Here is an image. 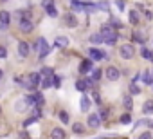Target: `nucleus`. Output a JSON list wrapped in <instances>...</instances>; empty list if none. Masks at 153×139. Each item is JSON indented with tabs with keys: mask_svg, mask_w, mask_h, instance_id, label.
<instances>
[{
	"mask_svg": "<svg viewBox=\"0 0 153 139\" xmlns=\"http://www.w3.org/2000/svg\"><path fill=\"white\" fill-rule=\"evenodd\" d=\"M20 83H22V87L27 89V90H36V87L42 85V74H40V72H31V74L24 76Z\"/></svg>",
	"mask_w": 153,
	"mask_h": 139,
	"instance_id": "1",
	"label": "nucleus"
},
{
	"mask_svg": "<svg viewBox=\"0 0 153 139\" xmlns=\"http://www.w3.org/2000/svg\"><path fill=\"white\" fill-rule=\"evenodd\" d=\"M101 34L105 38V43H108V45H114L117 42V38H119V34H117V31H115V27L112 24H105L101 27Z\"/></svg>",
	"mask_w": 153,
	"mask_h": 139,
	"instance_id": "2",
	"label": "nucleus"
},
{
	"mask_svg": "<svg viewBox=\"0 0 153 139\" xmlns=\"http://www.w3.org/2000/svg\"><path fill=\"white\" fill-rule=\"evenodd\" d=\"M33 49L38 52V56L43 60L49 52H51V47H49V43H47V40L45 38H38L36 42H34V45H33Z\"/></svg>",
	"mask_w": 153,
	"mask_h": 139,
	"instance_id": "3",
	"label": "nucleus"
},
{
	"mask_svg": "<svg viewBox=\"0 0 153 139\" xmlns=\"http://www.w3.org/2000/svg\"><path fill=\"white\" fill-rule=\"evenodd\" d=\"M119 54H121V58H124V60H131V58L135 56V47H133L131 43H123L121 49H119Z\"/></svg>",
	"mask_w": 153,
	"mask_h": 139,
	"instance_id": "4",
	"label": "nucleus"
},
{
	"mask_svg": "<svg viewBox=\"0 0 153 139\" xmlns=\"http://www.w3.org/2000/svg\"><path fill=\"white\" fill-rule=\"evenodd\" d=\"M27 98V101L31 103V105H36V107H42L43 105V94L42 92H33V94H29V96H25Z\"/></svg>",
	"mask_w": 153,
	"mask_h": 139,
	"instance_id": "5",
	"label": "nucleus"
},
{
	"mask_svg": "<svg viewBox=\"0 0 153 139\" xmlns=\"http://www.w3.org/2000/svg\"><path fill=\"white\" fill-rule=\"evenodd\" d=\"M105 76L108 78V81H117L119 76H121V72H119V69H117V67H106Z\"/></svg>",
	"mask_w": 153,
	"mask_h": 139,
	"instance_id": "6",
	"label": "nucleus"
},
{
	"mask_svg": "<svg viewBox=\"0 0 153 139\" xmlns=\"http://www.w3.org/2000/svg\"><path fill=\"white\" fill-rule=\"evenodd\" d=\"M18 27H20V31H22V33H31V31L34 29V24H33L29 18H20Z\"/></svg>",
	"mask_w": 153,
	"mask_h": 139,
	"instance_id": "7",
	"label": "nucleus"
},
{
	"mask_svg": "<svg viewBox=\"0 0 153 139\" xmlns=\"http://www.w3.org/2000/svg\"><path fill=\"white\" fill-rule=\"evenodd\" d=\"M88 56H90V60H94V61H99V60H105V58H106V54H105L103 51L96 49V47H90V49H88Z\"/></svg>",
	"mask_w": 153,
	"mask_h": 139,
	"instance_id": "8",
	"label": "nucleus"
},
{
	"mask_svg": "<svg viewBox=\"0 0 153 139\" xmlns=\"http://www.w3.org/2000/svg\"><path fill=\"white\" fill-rule=\"evenodd\" d=\"M63 24L67 27H76L78 25V18H76V15H72V13H65L63 15Z\"/></svg>",
	"mask_w": 153,
	"mask_h": 139,
	"instance_id": "9",
	"label": "nucleus"
},
{
	"mask_svg": "<svg viewBox=\"0 0 153 139\" xmlns=\"http://www.w3.org/2000/svg\"><path fill=\"white\" fill-rule=\"evenodd\" d=\"M92 67H94V60H83L81 63H79V72L81 74H87V72H90L92 71Z\"/></svg>",
	"mask_w": 153,
	"mask_h": 139,
	"instance_id": "10",
	"label": "nucleus"
},
{
	"mask_svg": "<svg viewBox=\"0 0 153 139\" xmlns=\"http://www.w3.org/2000/svg\"><path fill=\"white\" fill-rule=\"evenodd\" d=\"M51 139H67V132L63 128L56 126V128L51 130Z\"/></svg>",
	"mask_w": 153,
	"mask_h": 139,
	"instance_id": "11",
	"label": "nucleus"
},
{
	"mask_svg": "<svg viewBox=\"0 0 153 139\" xmlns=\"http://www.w3.org/2000/svg\"><path fill=\"white\" fill-rule=\"evenodd\" d=\"M11 22V15L7 11H0V29H6Z\"/></svg>",
	"mask_w": 153,
	"mask_h": 139,
	"instance_id": "12",
	"label": "nucleus"
},
{
	"mask_svg": "<svg viewBox=\"0 0 153 139\" xmlns=\"http://www.w3.org/2000/svg\"><path fill=\"white\" fill-rule=\"evenodd\" d=\"M87 123H88V126H90V128H97V126L101 125V117H99L97 114H90Z\"/></svg>",
	"mask_w": 153,
	"mask_h": 139,
	"instance_id": "13",
	"label": "nucleus"
},
{
	"mask_svg": "<svg viewBox=\"0 0 153 139\" xmlns=\"http://www.w3.org/2000/svg\"><path fill=\"white\" fill-rule=\"evenodd\" d=\"M92 81L94 80H79V81H76V89H78V90H87L88 87H92Z\"/></svg>",
	"mask_w": 153,
	"mask_h": 139,
	"instance_id": "14",
	"label": "nucleus"
},
{
	"mask_svg": "<svg viewBox=\"0 0 153 139\" xmlns=\"http://www.w3.org/2000/svg\"><path fill=\"white\" fill-rule=\"evenodd\" d=\"M18 54H20L22 58H27V56H29V43H27V42H20V43H18Z\"/></svg>",
	"mask_w": 153,
	"mask_h": 139,
	"instance_id": "15",
	"label": "nucleus"
},
{
	"mask_svg": "<svg viewBox=\"0 0 153 139\" xmlns=\"http://www.w3.org/2000/svg\"><path fill=\"white\" fill-rule=\"evenodd\" d=\"M29 105H31V103L27 101V98H25V99H20V101L15 103V110H16V112H25Z\"/></svg>",
	"mask_w": 153,
	"mask_h": 139,
	"instance_id": "16",
	"label": "nucleus"
},
{
	"mask_svg": "<svg viewBox=\"0 0 153 139\" xmlns=\"http://www.w3.org/2000/svg\"><path fill=\"white\" fill-rule=\"evenodd\" d=\"M133 42H137V43H144L146 42V33L144 31H133Z\"/></svg>",
	"mask_w": 153,
	"mask_h": 139,
	"instance_id": "17",
	"label": "nucleus"
},
{
	"mask_svg": "<svg viewBox=\"0 0 153 139\" xmlns=\"http://www.w3.org/2000/svg\"><path fill=\"white\" fill-rule=\"evenodd\" d=\"M52 85H54V74H52V76H43L42 87H43V89H49V87H52Z\"/></svg>",
	"mask_w": 153,
	"mask_h": 139,
	"instance_id": "18",
	"label": "nucleus"
},
{
	"mask_svg": "<svg viewBox=\"0 0 153 139\" xmlns=\"http://www.w3.org/2000/svg\"><path fill=\"white\" fill-rule=\"evenodd\" d=\"M142 112H144V114H153V99L144 101V105H142Z\"/></svg>",
	"mask_w": 153,
	"mask_h": 139,
	"instance_id": "19",
	"label": "nucleus"
},
{
	"mask_svg": "<svg viewBox=\"0 0 153 139\" xmlns=\"http://www.w3.org/2000/svg\"><path fill=\"white\" fill-rule=\"evenodd\" d=\"M123 103H124V110H126V112H130V110L133 108V101H131V96H124V98H123Z\"/></svg>",
	"mask_w": 153,
	"mask_h": 139,
	"instance_id": "20",
	"label": "nucleus"
},
{
	"mask_svg": "<svg viewBox=\"0 0 153 139\" xmlns=\"http://www.w3.org/2000/svg\"><path fill=\"white\" fill-rule=\"evenodd\" d=\"M45 13L51 16V18H56L58 16V11H56V7H54V4H49L47 7H45Z\"/></svg>",
	"mask_w": 153,
	"mask_h": 139,
	"instance_id": "21",
	"label": "nucleus"
},
{
	"mask_svg": "<svg viewBox=\"0 0 153 139\" xmlns=\"http://www.w3.org/2000/svg\"><path fill=\"white\" fill-rule=\"evenodd\" d=\"M101 42H105L103 34H97V33H94V34L90 36V43H101Z\"/></svg>",
	"mask_w": 153,
	"mask_h": 139,
	"instance_id": "22",
	"label": "nucleus"
},
{
	"mask_svg": "<svg viewBox=\"0 0 153 139\" xmlns=\"http://www.w3.org/2000/svg\"><path fill=\"white\" fill-rule=\"evenodd\" d=\"M88 108H90V101H88L87 96H83V98H81V112H87Z\"/></svg>",
	"mask_w": 153,
	"mask_h": 139,
	"instance_id": "23",
	"label": "nucleus"
},
{
	"mask_svg": "<svg viewBox=\"0 0 153 139\" xmlns=\"http://www.w3.org/2000/svg\"><path fill=\"white\" fill-rule=\"evenodd\" d=\"M56 45H58V47H67V45H68V40H67L65 36H58V38H56Z\"/></svg>",
	"mask_w": 153,
	"mask_h": 139,
	"instance_id": "24",
	"label": "nucleus"
},
{
	"mask_svg": "<svg viewBox=\"0 0 153 139\" xmlns=\"http://www.w3.org/2000/svg\"><path fill=\"white\" fill-rule=\"evenodd\" d=\"M130 24H133V25L139 24V15H137V11H130Z\"/></svg>",
	"mask_w": 153,
	"mask_h": 139,
	"instance_id": "25",
	"label": "nucleus"
},
{
	"mask_svg": "<svg viewBox=\"0 0 153 139\" xmlns=\"http://www.w3.org/2000/svg\"><path fill=\"white\" fill-rule=\"evenodd\" d=\"M130 92L131 94H140V87L137 85V81H131L130 83Z\"/></svg>",
	"mask_w": 153,
	"mask_h": 139,
	"instance_id": "26",
	"label": "nucleus"
},
{
	"mask_svg": "<svg viewBox=\"0 0 153 139\" xmlns=\"http://www.w3.org/2000/svg\"><path fill=\"white\" fill-rule=\"evenodd\" d=\"M72 130H74L76 134H83V132H85V126H83L81 123H76V125L72 126Z\"/></svg>",
	"mask_w": 153,
	"mask_h": 139,
	"instance_id": "27",
	"label": "nucleus"
},
{
	"mask_svg": "<svg viewBox=\"0 0 153 139\" xmlns=\"http://www.w3.org/2000/svg\"><path fill=\"white\" fill-rule=\"evenodd\" d=\"M40 74H42V76H52V74H54V71H52L51 67H43Z\"/></svg>",
	"mask_w": 153,
	"mask_h": 139,
	"instance_id": "28",
	"label": "nucleus"
},
{
	"mask_svg": "<svg viewBox=\"0 0 153 139\" xmlns=\"http://www.w3.org/2000/svg\"><path fill=\"white\" fill-rule=\"evenodd\" d=\"M99 78H101V71H99V69H94V71H92V80L99 81Z\"/></svg>",
	"mask_w": 153,
	"mask_h": 139,
	"instance_id": "29",
	"label": "nucleus"
},
{
	"mask_svg": "<svg viewBox=\"0 0 153 139\" xmlns=\"http://www.w3.org/2000/svg\"><path fill=\"white\" fill-rule=\"evenodd\" d=\"M131 121V117H130V112H126L124 116H121V123H124V125H128Z\"/></svg>",
	"mask_w": 153,
	"mask_h": 139,
	"instance_id": "30",
	"label": "nucleus"
},
{
	"mask_svg": "<svg viewBox=\"0 0 153 139\" xmlns=\"http://www.w3.org/2000/svg\"><path fill=\"white\" fill-rule=\"evenodd\" d=\"M18 16H20V18H29V20H31V11H18Z\"/></svg>",
	"mask_w": 153,
	"mask_h": 139,
	"instance_id": "31",
	"label": "nucleus"
},
{
	"mask_svg": "<svg viewBox=\"0 0 153 139\" xmlns=\"http://www.w3.org/2000/svg\"><path fill=\"white\" fill-rule=\"evenodd\" d=\"M59 119H61V123H68V114L67 112H59Z\"/></svg>",
	"mask_w": 153,
	"mask_h": 139,
	"instance_id": "32",
	"label": "nucleus"
},
{
	"mask_svg": "<svg viewBox=\"0 0 153 139\" xmlns=\"http://www.w3.org/2000/svg\"><path fill=\"white\" fill-rule=\"evenodd\" d=\"M97 9H101V11H108V4H106V2H99V4H97Z\"/></svg>",
	"mask_w": 153,
	"mask_h": 139,
	"instance_id": "33",
	"label": "nucleus"
},
{
	"mask_svg": "<svg viewBox=\"0 0 153 139\" xmlns=\"http://www.w3.org/2000/svg\"><path fill=\"white\" fill-rule=\"evenodd\" d=\"M142 80H144V83H146V85H151V81H149V71H146V72H144Z\"/></svg>",
	"mask_w": 153,
	"mask_h": 139,
	"instance_id": "34",
	"label": "nucleus"
},
{
	"mask_svg": "<svg viewBox=\"0 0 153 139\" xmlns=\"http://www.w3.org/2000/svg\"><path fill=\"white\" fill-rule=\"evenodd\" d=\"M139 139H153V135H151V132H144L139 135Z\"/></svg>",
	"mask_w": 153,
	"mask_h": 139,
	"instance_id": "35",
	"label": "nucleus"
},
{
	"mask_svg": "<svg viewBox=\"0 0 153 139\" xmlns=\"http://www.w3.org/2000/svg\"><path fill=\"white\" fill-rule=\"evenodd\" d=\"M108 116H110V112H108L106 108H103V110H101V114H99V117H101V119H106Z\"/></svg>",
	"mask_w": 153,
	"mask_h": 139,
	"instance_id": "36",
	"label": "nucleus"
},
{
	"mask_svg": "<svg viewBox=\"0 0 153 139\" xmlns=\"http://www.w3.org/2000/svg\"><path fill=\"white\" fill-rule=\"evenodd\" d=\"M112 25H114L115 29H119V27H123V24H121V22H119L117 18H114V20H112Z\"/></svg>",
	"mask_w": 153,
	"mask_h": 139,
	"instance_id": "37",
	"label": "nucleus"
},
{
	"mask_svg": "<svg viewBox=\"0 0 153 139\" xmlns=\"http://www.w3.org/2000/svg\"><path fill=\"white\" fill-rule=\"evenodd\" d=\"M140 52H142V58H146V60H149V56H151V52H149L148 49H142Z\"/></svg>",
	"mask_w": 153,
	"mask_h": 139,
	"instance_id": "38",
	"label": "nucleus"
},
{
	"mask_svg": "<svg viewBox=\"0 0 153 139\" xmlns=\"http://www.w3.org/2000/svg\"><path fill=\"white\" fill-rule=\"evenodd\" d=\"M34 121H36V116H34V117H31V119H27V121H25V123H24V126H25V128H27V126H31V125H33V123H34Z\"/></svg>",
	"mask_w": 153,
	"mask_h": 139,
	"instance_id": "39",
	"label": "nucleus"
},
{
	"mask_svg": "<svg viewBox=\"0 0 153 139\" xmlns=\"http://www.w3.org/2000/svg\"><path fill=\"white\" fill-rule=\"evenodd\" d=\"M149 125V121H146V119H140V121H137V126H148Z\"/></svg>",
	"mask_w": 153,
	"mask_h": 139,
	"instance_id": "40",
	"label": "nucleus"
},
{
	"mask_svg": "<svg viewBox=\"0 0 153 139\" xmlns=\"http://www.w3.org/2000/svg\"><path fill=\"white\" fill-rule=\"evenodd\" d=\"M0 58H7V51H6V47H0Z\"/></svg>",
	"mask_w": 153,
	"mask_h": 139,
	"instance_id": "41",
	"label": "nucleus"
},
{
	"mask_svg": "<svg viewBox=\"0 0 153 139\" xmlns=\"http://www.w3.org/2000/svg\"><path fill=\"white\" fill-rule=\"evenodd\" d=\"M115 6H117L121 11H123V9H124V0H117V2H115Z\"/></svg>",
	"mask_w": 153,
	"mask_h": 139,
	"instance_id": "42",
	"label": "nucleus"
},
{
	"mask_svg": "<svg viewBox=\"0 0 153 139\" xmlns=\"http://www.w3.org/2000/svg\"><path fill=\"white\" fill-rule=\"evenodd\" d=\"M61 85V78L59 76H54V87H59Z\"/></svg>",
	"mask_w": 153,
	"mask_h": 139,
	"instance_id": "43",
	"label": "nucleus"
},
{
	"mask_svg": "<svg viewBox=\"0 0 153 139\" xmlns=\"http://www.w3.org/2000/svg\"><path fill=\"white\" fill-rule=\"evenodd\" d=\"M94 99H96V101H97V103H99V101H101V98H99V94H97V92H94Z\"/></svg>",
	"mask_w": 153,
	"mask_h": 139,
	"instance_id": "44",
	"label": "nucleus"
},
{
	"mask_svg": "<svg viewBox=\"0 0 153 139\" xmlns=\"http://www.w3.org/2000/svg\"><path fill=\"white\" fill-rule=\"evenodd\" d=\"M149 81H151V85H153V69L149 71Z\"/></svg>",
	"mask_w": 153,
	"mask_h": 139,
	"instance_id": "45",
	"label": "nucleus"
},
{
	"mask_svg": "<svg viewBox=\"0 0 153 139\" xmlns=\"http://www.w3.org/2000/svg\"><path fill=\"white\" fill-rule=\"evenodd\" d=\"M4 76V72H2V69H0V78H2Z\"/></svg>",
	"mask_w": 153,
	"mask_h": 139,
	"instance_id": "46",
	"label": "nucleus"
},
{
	"mask_svg": "<svg viewBox=\"0 0 153 139\" xmlns=\"http://www.w3.org/2000/svg\"><path fill=\"white\" fill-rule=\"evenodd\" d=\"M149 60H151V61H153V52H151V56H149Z\"/></svg>",
	"mask_w": 153,
	"mask_h": 139,
	"instance_id": "47",
	"label": "nucleus"
}]
</instances>
